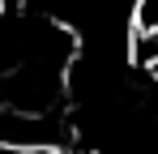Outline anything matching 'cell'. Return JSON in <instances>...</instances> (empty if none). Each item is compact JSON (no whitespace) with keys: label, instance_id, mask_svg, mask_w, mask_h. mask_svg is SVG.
Listing matches in <instances>:
<instances>
[{"label":"cell","instance_id":"obj_1","mask_svg":"<svg viewBox=\"0 0 158 154\" xmlns=\"http://www.w3.org/2000/svg\"><path fill=\"white\" fill-rule=\"evenodd\" d=\"M0 154H39V150H26V146H13V141H0Z\"/></svg>","mask_w":158,"mask_h":154}]
</instances>
